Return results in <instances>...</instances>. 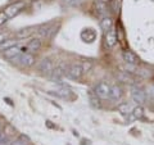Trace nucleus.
<instances>
[{
	"instance_id": "7",
	"label": "nucleus",
	"mask_w": 154,
	"mask_h": 145,
	"mask_svg": "<svg viewBox=\"0 0 154 145\" xmlns=\"http://www.w3.org/2000/svg\"><path fill=\"white\" fill-rule=\"evenodd\" d=\"M40 48H41V40L40 39H32V40H30L27 42V45L25 48V51L32 54V53H36Z\"/></svg>"
},
{
	"instance_id": "10",
	"label": "nucleus",
	"mask_w": 154,
	"mask_h": 145,
	"mask_svg": "<svg viewBox=\"0 0 154 145\" xmlns=\"http://www.w3.org/2000/svg\"><path fill=\"white\" fill-rule=\"evenodd\" d=\"M95 9L99 17H102V18L108 17V5L104 2H102V0H98L95 3Z\"/></svg>"
},
{
	"instance_id": "4",
	"label": "nucleus",
	"mask_w": 154,
	"mask_h": 145,
	"mask_svg": "<svg viewBox=\"0 0 154 145\" xmlns=\"http://www.w3.org/2000/svg\"><path fill=\"white\" fill-rule=\"evenodd\" d=\"M23 8H25V2H17V3H13L9 7H7L4 13L7 14L8 18H13L16 14H18L19 12H21Z\"/></svg>"
},
{
	"instance_id": "16",
	"label": "nucleus",
	"mask_w": 154,
	"mask_h": 145,
	"mask_svg": "<svg viewBox=\"0 0 154 145\" xmlns=\"http://www.w3.org/2000/svg\"><path fill=\"white\" fill-rule=\"evenodd\" d=\"M33 30H35V28H33V27H27V28H23V30H19V31L17 32V37H21V39H23V37L30 36L31 33L35 32Z\"/></svg>"
},
{
	"instance_id": "11",
	"label": "nucleus",
	"mask_w": 154,
	"mask_h": 145,
	"mask_svg": "<svg viewBox=\"0 0 154 145\" xmlns=\"http://www.w3.org/2000/svg\"><path fill=\"white\" fill-rule=\"evenodd\" d=\"M122 58H123V60L126 62L127 64H137V63H139V59H137L136 54H135V53H132V51H130V50L123 51Z\"/></svg>"
},
{
	"instance_id": "21",
	"label": "nucleus",
	"mask_w": 154,
	"mask_h": 145,
	"mask_svg": "<svg viewBox=\"0 0 154 145\" xmlns=\"http://www.w3.org/2000/svg\"><path fill=\"white\" fill-rule=\"evenodd\" d=\"M80 66L82 67V71L84 72H88V71L91 69V63H90V62H81Z\"/></svg>"
},
{
	"instance_id": "2",
	"label": "nucleus",
	"mask_w": 154,
	"mask_h": 145,
	"mask_svg": "<svg viewBox=\"0 0 154 145\" xmlns=\"http://www.w3.org/2000/svg\"><path fill=\"white\" fill-rule=\"evenodd\" d=\"M84 71H82V67L80 64H71V66H67V69H66V76L69 77L71 80H80L81 76H82Z\"/></svg>"
},
{
	"instance_id": "3",
	"label": "nucleus",
	"mask_w": 154,
	"mask_h": 145,
	"mask_svg": "<svg viewBox=\"0 0 154 145\" xmlns=\"http://www.w3.org/2000/svg\"><path fill=\"white\" fill-rule=\"evenodd\" d=\"M94 93L98 95L100 99H108L110 95V86L107 82H99V84L95 86Z\"/></svg>"
},
{
	"instance_id": "8",
	"label": "nucleus",
	"mask_w": 154,
	"mask_h": 145,
	"mask_svg": "<svg viewBox=\"0 0 154 145\" xmlns=\"http://www.w3.org/2000/svg\"><path fill=\"white\" fill-rule=\"evenodd\" d=\"M38 71L42 73H51L54 71V64L50 59H42L38 64Z\"/></svg>"
},
{
	"instance_id": "17",
	"label": "nucleus",
	"mask_w": 154,
	"mask_h": 145,
	"mask_svg": "<svg viewBox=\"0 0 154 145\" xmlns=\"http://www.w3.org/2000/svg\"><path fill=\"white\" fill-rule=\"evenodd\" d=\"M54 95H57V96H59V98H63V99H67L68 98V95L71 94V91L67 89V88H62V89H59V90H57V91H51Z\"/></svg>"
},
{
	"instance_id": "15",
	"label": "nucleus",
	"mask_w": 154,
	"mask_h": 145,
	"mask_svg": "<svg viewBox=\"0 0 154 145\" xmlns=\"http://www.w3.org/2000/svg\"><path fill=\"white\" fill-rule=\"evenodd\" d=\"M17 40L16 39H9V40H4L2 44H0V50H7V49H9V48H12V46H14V45H17Z\"/></svg>"
},
{
	"instance_id": "6",
	"label": "nucleus",
	"mask_w": 154,
	"mask_h": 145,
	"mask_svg": "<svg viewBox=\"0 0 154 145\" xmlns=\"http://www.w3.org/2000/svg\"><path fill=\"white\" fill-rule=\"evenodd\" d=\"M131 95H132V99L135 103H137V104L145 103V93H144L140 88H132Z\"/></svg>"
},
{
	"instance_id": "9",
	"label": "nucleus",
	"mask_w": 154,
	"mask_h": 145,
	"mask_svg": "<svg viewBox=\"0 0 154 145\" xmlns=\"http://www.w3.org/2000/svg\"><path fill=\"white\" fill-rule=\"evenodd\" d=\"M21 53H23V49L19 45H14L12 48H9V49L4 50V57L8 58V59H13L14 57L19 55Z\"/></svg>"
},
{
	"instance_id": "5",
	"label": "nucleus",
	"mask_w": 154,
	"mask_h": 145,
	"mask_svg": "<svg viewBox=\"0 0 154 145\" xmlns=\"http://www.w3.org/2000/svg\"><path fill=\"white\" fill-rule=\"evenodd\" d=\"M116 44H117V31L114 28H110L105 32V45L107 48H113Z\"/></svg>"
},
{
	"instance_id": "20",
	"label": "nucleus",
	"mask_w": 154,
	"mask_h": 145,
	"mask_svg": "<svg viewBox=\"0 0 154 145\" xmlns=\"http://www.w3.org/2000/svg\"><path fill=\"white\" fill-rule=\"evenodd\" d=\"M132 116H134V118H135V119L143 118V116H144V109H143L141 107H136V108L132 110Z\"/></svg>"
},
{
	"instance_id": "1",
	"label": "nucleus",
	"mask_w": 154,
	"mask_h": 145,
	"mask_svg": "<svg viewBox=\"0 0 154 145\" xmlns=\"http://www.w3.org/2000/svg\"><path fill=\"white\" fill-rule=\"evenodd\" d=\"M11 60L14 62V63L21 64L23 67H32L33 64H35V57H33L32 54H30V53H21L19 55L14 57Z\"/></svg>"
},
{
	"instance_id": "23",
	"label": "nucleus",
	"mask_w": 154,
	"mask_h": 145,
	"mask_svg": "<svg viewBox=\"0 0 154 145\" xmlns=\"http://www.w3.org/2000/svg\"><path fill=\"white\" fill-rule=\"evenodd\" d=\"M8 17H7V14L5 13H4V12H2V13H0V26H2V25H4V23H5L7 21H8Z\"/></svg>"
},
{
	"instance_id": "18",
	"label": "nucleus",
	"mask_w": 154,
	"mask_h": 145,
	"mask_svg": "<svg viewBox=\"0 0 154 145\" xmlns=\"http://www.w3.org/2000/svg\"><path fill=\"white\" fill-rule=\"evenodd\" d=\"M38 35L42 36V37H50V35L54 31H51V27L50 26H44V27H41V28H38Z\"/></svg>"
},
{
	"instance_id": "22",
	"label": "nucleus",
	"mask_w": 154,
	"mask_h": 145,
	"mask_svg": "<svg viewBox=\"0 0 154 145\" xmlns=\"http://www.w3.org/2000/svg\"><path fill=\"white\" fill-rule=\"evenodd\" d=\"M84 0H63V3L68 4V5H80Z\"/></svg>"
},
{
	"instance_id": "24",
	"label": "nucleus",
	"mask_w": 154,
	"mask_h": 145,
	"mask_svg": "<svg viewBox=\"0 0 154 145\" xmlns=\"http://www.w3.org/2000/svg\"><path fill=\"white\" fill-rule=\"evenodd\" d=\"M7 39V33H0V44Z\"/></svg>"
},
{
	"instance_id": "12",
	"label": "nucleus",
	"mask_w": 154,
	"mask_h": 145,
	"mask_svg": "<svg viewBox=\"0 0 154 145\" xmlns=\"http://www.w3.org/2000/svg\"><path fill=\"white\" fill-rule=\"evenodd\" d=\"M121 96H122V89L119 88L118 85L110 86V95H109V98H110V99L118 100L119 98H121Z\"/></svg>"
},
{
	"instance_id": "13",
	"label": "nucleus",
	"mask_w": 154,
	"mask_h": 145,
	"mask_svg": "<svg viewBox=\"0 0 154 145\" xmlns=\"http://www.w3.org/2000/svg\"><path fill=\"white\" fill-rule=\"evenodd\" d=\"M100 27H102L105 32L109 31L110 28L113 27V19L110 18V17H104V18H102V21H100Z\"/></svg>"
},
{
	"instance_id": "19",
	"label": "nucleus",
	"mask_w": 154,
	"mask_h": 145,
	"mask_svg": "<svg viewBox=\"0 0 154 145\" xmlns=\"http://www.w3.org/2000/svg\"><path fill=\"white\" fill-rule=\"evenodd\" d=\"M121 4H122V0H110L109 7L113 13L117 14V13H119V9H121Z\"/></svg>"
},
{
	"instance_id": "25",
	"label": "nucleus",
	"mask_w": 154,
	"mask_h": 145,
	"mask_svg": "<svg viewBox=\"0 0 154 145\" xmlns=\"http://www.w3.org/2000/svg\"><path fill=\"white\" fill-rule=\"evenodd\" d=\"M2 128H3V123L0 122V131H2Z\"/></svg>"
},
{
	"instance_id": "14",
	"label": "nucleus",
	"mask_w": 154,
	"mask_h": 145,
	"mask_svg": "<svg viewBox=\"0 0 154 145\" xmlns=\"http://www.w3.org/2000/svg\"><path fill=\"white\" fill-rule=\"evenodd\" d=\"M89 99H90V104L93 105L94 108H100L102 107V104H100V101H99L100 98L94 93V91H89Z\"/></svg>"
}]
</instances>
